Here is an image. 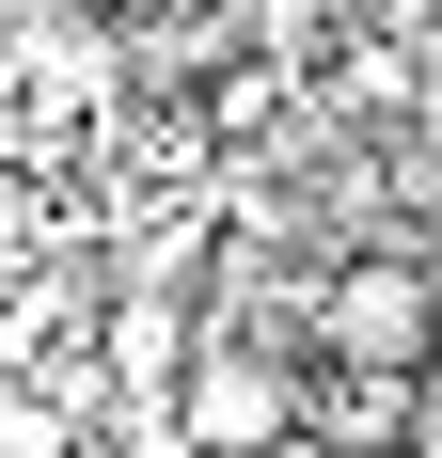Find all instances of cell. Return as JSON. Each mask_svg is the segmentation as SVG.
Returning <instances> with one entry per match:
<instances>
[{"instance_id": "5b68a950", "label": "cell", "mask_w": 442, "mask_h": 458, "mask_svg": "<svg viewBox=\"0 0 442 458\" xmlns=\"http://www.w3.org/2000/svg\"><path fill=\"white\" fill-rule=\"evenodd\" d=\"M427 379H442V348H427Z\"/></svg>"}, {"instance_id": "277c9868", "label": "cell", "mask_w": 442, "mask_h": 458, "mask_svg": "<svg viewBox=\"0 0 442 458\" xmlns=\"http://www.w3.org/2000/svg\"><path fill=\"white\" fill-rule=\"evenodd\" d=\"M0 142H16V80H0Z\"/></svg>"}, {"instance_id": "6da1fadb", "label": "cell", "mask_w": 442, "mask_h": 458, "mask_svg": "<svg viewBox=\"0 0 442 458\" xmlns=\"http://www.w3.org/2000/svg\"><path fill=\"white\" fill-rule=\"evenodd\" d=\"M158 427H174L190 458H285V443H301V364H268L253 332H206Z\"/></svg>"}, {"instance_id": "7a4b0ae2", "label": "cell", "mask_w": 442, "mask_h": 458, "mask_svg": "<svg viewBox=\"0 0 442 458\" xmlns=\"http://www.w3.org/2000/svg\"><path fill=\"white\" fill-rule=\"evenodd\" d=\"M316 332H332V364L427 379V348H442V269H427V253H348L332 301H316Z\"/></svg>"}, {"instance_id": "3957f363", "label": "cell", "mask_w": 442, "mask_h": 458, "mask_svg": "<svg viewBox=\"0 0 442 458\" xmlns=\"http://www.w3.org/2000/svg\"><path fill=\"white\" fill-rule=\"evenodd\" d=\"M190 348H206V332H190V301H174V284H127V301H111V332H95V364L127 379L142 411H174V379H190Z\"/></svg>"}]
</instances>
